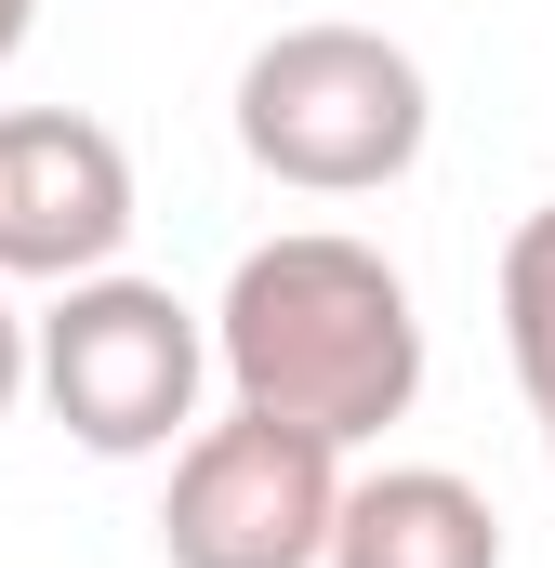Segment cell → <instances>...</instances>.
Wrapping results in <instances>:
<instances>
[{"instance_id":"cell-1","label":"cell","mask_w":555,"mask_h":568,"mask_svg":"<svg viewBox=\"0 0 555 568\" xmlns=\"http://www.w3.org/2000/svg\"><path fill=\"white\" fill-rule=\"evenodd\" d=\"M212 371H225V410L371 449L423 397V304L371 239L291 225L265 252H239V278L212 304Z\"/></svg>"},{"instance_id":"cell-2","label":"cell","mask_w":555,"mask_h":568,"mask_svg":"<svg viewBox=\"0 0 555 568\" xmlns=\"http://www.w3.org/2000/svg\"><path fill=\"white\" fill-rule=\"evenodd\" d=\"M436 133V80L384 27H278L239 67V159L291 199H371Z\"/></svg>"},{"instance_id":"cell-3","label":"cell","mask_w":555,"mask_h":568,"mask_svg":"<svg viewBox=\"0 0 555 568\" xmlns=\"http://www.w3.org/2000/svg\"><path fill=\"white\" fill-rule=\"evenodd\" d=\"M212 317L172 278H67L40 304V397L53 424L80 436L93 463H145V449H185L199 436V397H212Z\"/></svg>"},{"instance_id":"cell-4","label":"cell","mask_w":555,"mask_h":568,"mask_svg":"<svg viewBox=\"0 0 555 568\" xmlns=\"http://www.w3.org/2000/svg\"><path fill=\"white\" fill-rule=\"evenodd\" d=\"M331 516H344V449L265 410H225L172 449L159 489V556L172 568H331Z\"/></svg>"},{"instance_id":"cell-5","label":"cell","mask_w":555,"mask_h":568,"mask_svg":"<svg viewBox=\"0 0 555 568\" xmlns=\"http://www.w3.org/2000/svg\"><path fill=\"white\" fill-rule=\"evenodd\" d=\"M133 239V145L80 106L0 120V278H107Z\"/></svg>"},{"instance_id":"cell-6","label":"cell","mask_w":555,"mask_h":568,"mask_svg":"<svg viewBox=\"0 0 555 568\" xmlns=\"http://www.w3.org/2000/svg\"><path fill=\"white\" fill-rule=\"evenodd\" d=\"M331 568H503V516L450 463H384V476H344Z\"/></svg>"},{"instance_id":"cell-7","label":"cell","mask_w":555,"mask_h":568,"mask_svg":"<svg viewBox=\"0 0 555 568\" xmlns=\"http://www.w3.org/2000/svg\"><path fill=\"white\" fill-rule=\"evenodd\" d=\"M503 357H516V397H529L543 463H555V199L503 239Z\"/></svg>"},{"instance_id":"cell-8","label":"cell","mask_w":555,"mask_h":568,"mask_svg":"<svg viewBox=\"0 0 555 568\" xmlns=\"http://www.w3.org/2000/svg\"><path fill=\"white\" fill-rule=\"evenodd\" d=\"M27 384H40V317H13V291H0V424H13Z\"/></svg>"},{"instance_id":"cell-9","label":"cell","mask_w":555,"mask_h":568,"mask_svg":"<svg viewBox=\"0 0 555 568\" xmlns=\"http://www.w3.org/2000/svg\"><path fill=\"white\" fill-rule=\"evenodd\" d=\"M27 27H40V0H0V67L27 53Z\"/></svg>"}]
</instances>
